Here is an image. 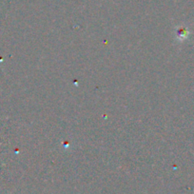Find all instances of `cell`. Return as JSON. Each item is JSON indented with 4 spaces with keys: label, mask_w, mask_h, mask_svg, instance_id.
Here are the masks:
<instances>
[{
    "label": "cell",
    "mask_w": 194,
    "mask_h": 194,
    "mask_svg": "<svg viewBox=\"0 0 194 194\" xmlns=\"http://www.w3.org/2000/svg\"><path fill=\"white\" fill-rule=\"evenodd\" d=\"M187 35H188V32H187L186 29H181V30L178 33V36L179 37L185 38V37H187Z\"/></svg>",
    "instance_id": "cell-1"
}]
</instances>
